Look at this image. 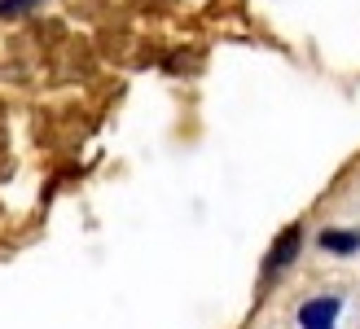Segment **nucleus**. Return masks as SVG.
<instances>
[{
  "mask_svg": "<svg viewBox=\"0 0 360 329\" xmlns=\"http://www.w3.org/2000/svg\"><path fill=\"white\" fill-rule=\"evenodd\" d=\"M321 246H326L330 254H352V250H360V233H352V228H330V233H321Z\"/></svg>",
  "mask_w": 360,
  "mask_h": 329,
  "instance_id": "3",
  "label": "nucleus"
},
{
  "mask_svg": "<svg viewBox=\"0 0 360 329\" xmlns=\"http://www.w3.org/2000/svg\"><path fill=\"white\" fill-rule=\"evenodd\" d=\"M295 254H299V228H285V233L277 237V246L268 250V259H264V272L273 277V272H281L285 264L295 259Z\"/></svg>",
  "mask_w": 360,
  "mask_h": 329,
  "instance_id": "2",
  "label": "nucleus"
},
{
  "mask_svg": "<svg viewBox=\"0 0 360 329\" xmlns=\"http://www.w3.org/2000/svg\"><path fill=\"white\" fill-rule=\"evenodd\" d=\"M338 312H343V299H334V295L308 299V303L299 307V325L303 329H334L338 325Z\"/></svg>",
  "mask_w": 360,
  "mask_h": 329,
  "instance_id": "1",
  "label": "nucleus"
},
{
  "mask_svg": "<svg viewBox=\"0 0 360 329\" xmlns=\"http://www.w3.org/2000/svg\"><path fill=\"white\" fill-rule=\"evenodd\" d=\"M31 5H40V0H0V18H13V13H27Z\"/></svg>",
  "mask_w": 360,
  "mask_h": 329,
  "instance_id": "4",
  "label": "nucleus"
}]
</instances>
